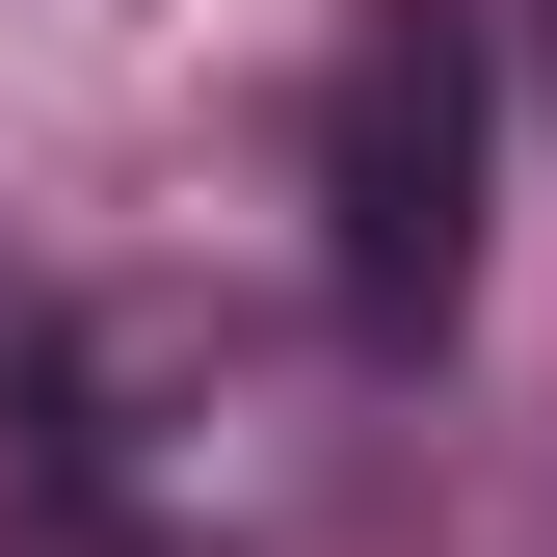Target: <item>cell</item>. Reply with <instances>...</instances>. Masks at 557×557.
Returning a JSON list of instances; mask_svg holds the SVG:
<instances>
[{
  "mask_svg": "<svg viewBox=\"0 0 557 557\" xmlns=\"http://www.w3.org/2000/svg\"><path fill=\"white\" fill-rule=\"evenodd\" d=\"M319 293L345 345H451L478 293V27L451 0H372L319 53Z\"/></svg>",
  "mask_w": 557,
  "mask_h": 557,
  "instance_id": "1",
  "label": "cell"
}]
</instances>
